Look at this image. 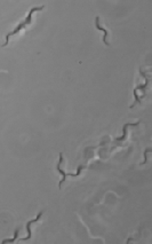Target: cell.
I'll list each match as a JSON object with an SVG mask.
<instances>
[{"mask_svg": "<svg viewBox=\"0 0 152 244\" xmlns=\"http://www.w3.org/2000/svg\"><path fill=\"white\" fill-rule=\"evenodd\" d=\"M43 216V212H40L38 216H37V218L36 219H33V220L31 221H28V224H26V230H28V237H25V239H22L21 241H26V239H31V228H30V226H31V224H34V222H37V221L40 219V217Z\"/></svg>", "mask_w": 152, "mask_h": 244, "instance_id": "1", "label": "cell"}, {"mask_svg": "<svg viewBox=\"0 0 152 244\" xmlns=\"http://www.w3.org/2000/svg\"><path fill=\"white\" fill-rule=\"evenodd\" d=\"M141 122H137V123H127L126 125L124 126V128H123V136L121 138H118V139H116V141H118V142H120V141H123L126 139V135H127V127L128 126H137L138 124H140Z\"/></svg>", "mask_w": 152, "mask_h": 244, "instance_id": "2", "label": "cell"}, {"mask_svg": "<svg viewBox=\"0 0 152 244\" xmlns=\"http://www.w3.org/2000/svg\"><path fill=\"white\" fill-rule=\"evenodd\" d=\"M62 162H63V155H62V154H60V162H58V164H57V171H58V172H60V173H61V174H62V175H63V179H62V180H61V182H60V187L62 186V183L64 182V180H65V178H67V173H65V172H64V171H63V170L61 169V164H62Z\"/></svg>", "mask_w": 152, "mask_h": 244, "instance_id": "3", "label": "cell"}, {"mask_svg": "<svg viewBox=\"0 0 152 244\" xmlns=\"http://www.w3.org/2000/svg\"><path fill=\"white\" fill-rule=\"evenodd\" d=\"M95 21H96V28L98 29V30H101V31H103V32H104V37H103V41H104L105 45H109V42L106 41V37H108V31H106L105 29L101 28V25H100V17H96Z\"/></svg>", "mask_w": 152, "mask_h": 244, "instance_id": "4", "label": "cell"}, {"mask_svg": "<svg viewBox=\"0 0 152 244\" xmlns=\"http://www.w3.org/2000/svg\"><path fill=\"white\" fill-rule=\"evenodd\" d=\"M17 236H19V229H16L15 230V233H14V237L13 239H4L1 243L2 244H6V243H13V242H15L16 239H17Z\"/></svg>", "mask_w": 152, "mask_h": 244, "instance_id": "5", "label": "cell"}, {"mask_svg": "<svg viewBox=\"0 0 152 244\" xmlns=\"http://www.w3.org/2000/svg\"><path fill=\"white\" fill-rule=\"evenodd\" d=\"M150 151H151V149H147V150L144 151V160H145L143 162L142 164H147V152H150Z\"/></svg>", "mask_w": 152, "mask_h": 244, "instance_id": "6", "label": "cell"}, {"mask_svg": "<svg viewBox=\"0 0 152 244\" xmlns=\"http://www.w3.org/2000/svg\"><path fill=\"white\" fill-rule=\"evenodd\" d=\"M134 96H135V100H136V102H137V103H141V99L138 98V95H137V93H136V91H134Z\"/></svg>", "mask_w": 152, "mask_h": 244, "instance_id": "7", "label": "cell"}]
</instances>
